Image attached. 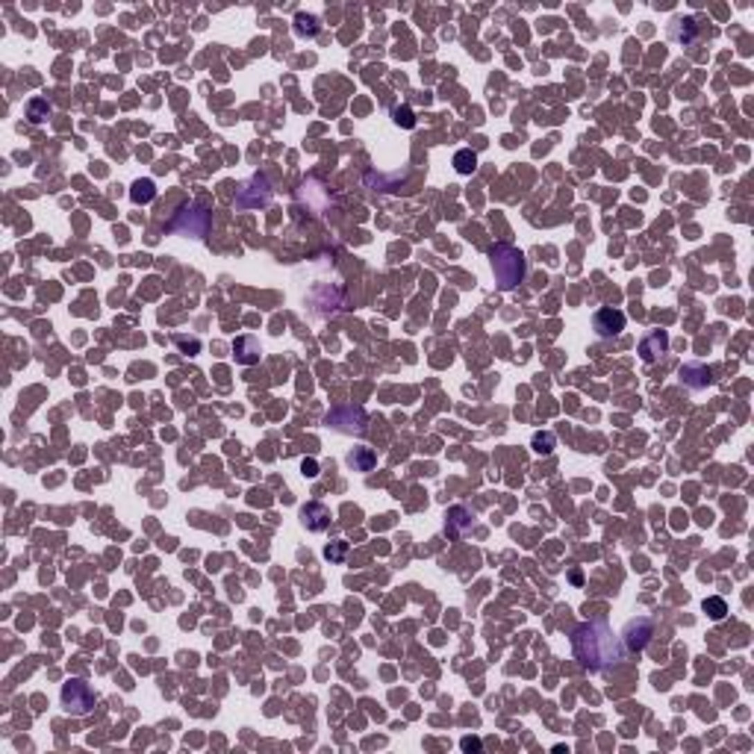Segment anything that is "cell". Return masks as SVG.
<instances>
[{"label":"cell","mask_w":754,"mask_h":754,"mask_svg":"<svg viewBox=\"0 0 754 754\" xmlns=\"http://www.w3.org/2000/svg\"><path fill=\"white\" fill-rule=\"evenodd\" d=\"M472 521H474L472 510H466V507H451L448 516H445V530H448V537H463V533L472 528Z\"/></svg>","instance_id":"8fae6325"},{"label":"cell","mask_w":754,"mask_h":754,"mask_svg":"<svg viewBox=\"0 0 754 754\" xmlns=\"http://www.w3.org/2000/svg\"><path fill=\"white\" fill-rule=\"evenodd\" d=\"M454 168L460 171V174H472L474 168H478V156H474V150H457L454 154Z\"/></svg>","instance_id":"ffe728a7"},{"label":"cell","mask_w":754,"mask_h":754,"mask_svg":"<svg viewBox=\"0 0 754 754\" xmlns=\"http://www.w3.org/2000/svg\"><path fill=\"white\" fill-rule=\"evenodd\" d=\"M62 707L71 716H89L95 710V692L86 681L71 678L68 683H62Z\"/></svg>","instance_id":"3957f363"},{"label":"cell","mask_w":754,"mask_h":754,"mask_svg":"<svg viewBox=\"0 0 754 754\" xmlns=\"http://www.w3.org/2000/svg\"><path fill=\"white\" fill-rule=\"evenodd\" d=\"M233 354H236V363L253 366L260 359V339L257 336H239L233 342Z\"/></svg>","instance_id":"7c38bea8"},{"label":"cell","mask_w":754,"mask_h":754,"mask_svg":"<svg viewBox=\"0 0 754 754\" xmlns=\"http://www.w3.org/2000/svg\"><path fill=\"white\" fill-rule=\"evenodd\" d=\"M269 201H271V186L262 174H253L236 192V206H242V210H257V206H265Z\"/></svg>","instance_id":"5b68a950"},{"label":"cell","mask_w":754,"mask_h":754,"mask_svg":"<svg viewBox=\"0 0 754 754\" xmlns=\"http://www.w3.org/2000/svg\"><path fill=\"white\" fill-rule=\"evenodd\" d=\"M669 351V336L666 330H652L645 336V339L640 342V357H643V363H654V359H660Z\"/></svg>","instance_id":"30bf717a"},{"label":"cell","mask_w":754,"mask_h":754,"mask_svg":"<svg viewBox=\"0 0 754 754\" xmlns=\"http://www.w3.org/2000/svg\"><path fill=\"white\" fill-rule=\"evenodd\" d=\"M130 198H133V204H138V206L150 204V201L156 198V186H154V180H136L133 189H130Z\"/></svg>","instance_id":"e0dca14e"},{"label":"cell","mask_w":754,"mask_h":754,"mask_svg":"<svg viewBox=\"0 0 754 754\" xmlns=\"http://www.w3.org/2000/svg\"><path fill=\"white\" fill-rule=\"evenodd\" d=\"M695 30H699V24H695L692 18H678L675 24H672V39L681 42V44H692L695 42Z\"/></svg>","instance_id":"2e32d148"},{"label":"cell","mask_w":754,"mask_h":754,"mask_svg":"<svg viewBox=\"0 0 754 754\" xmlns=\"http://www.w3.org/2000/svg\"><path fill=\"white\" fill-rule=\"evenodd\" d=\"M300 525H304L307 530H312V533L327 530L330 528V510L324 507L321 501L304 504V507H300Z\"/></svg>","instance_id":"9c48e42d"},{"label":"cell","mask_w":754,"mask_h":754,"mask_svg":"<svg viewBox=\"0 0 754 754\" xmlns=\"http://www.w3.org/2000/svg\"><path fill=\"white\" fill-rule=\"evenodd\" d=\"M345 554H348V542H330L327 548H324V557L333 560V563H342Z\"/></svg>","instance_id":"603a6c76"},{"label":"cell","mask_w":754,"mask_h":754,"mask_svg":"<svg viewBox=\"0 0 754 754\" xmlns=\"http://www.w3.org/2000/svg\"><path fill=\"white\" fill-rule=\"evenodd\" d=\"M366 180H368V186H375V189L380 186L384 192H398L401 186L407 183V171H404V174H395V177H386V174H375V171H371Z\"/></svg>","instance_id":"9a60e30c"},{"label":"cell","mask_w":754,"mask_h":754,"mask_svg":"<svg viewBox=\"0 0 754 754\" xmlns=\"http://www.w3.org/2000/svg\"><path fill=\"white\" fill-rule=\"evenodd\" d=\"M572 654L586 672H607L625 657V648L604 619H593L572 631Z\"/></svg>","instance_id":"6da1fadb"},{"label":"cell","mask_w":754,"mask_h":754,"mask_svg":"<svg viewBox=\"0 0 754 754\" xmlns=\"http://www.w3.org/2000/svg\"><path fill=\"white\" fill-rule=\"evenodd\" d=\"M177 345L183 348V351H192V354H198V351H201V342H198V339H192V342H189V339H183V336H180Z\"/></svg>","instance_id":"cb8c5ba5"},{"label":"cell","mask_w":754,"mask_h":754,"mask_svg":"<svg viewBox=\"0 0 754 754\" xmlns=\"http://www.w3.org/2000/svg\"><path fill=\"white\" fill-rule=\"evenodd\" d=\"M463 748H466V751H469V748H481V742H478V739H469V737H466V739H463Z\"/></svg>","instance_id":"484cf974"},{"label":"cell","mask_w":754,"mask_h":754,"mask_svg":"<svg viewBox=\"0 0 754 754\" xmlns=\"http://www.w3.org/2000/svg\"><path fill=\"white\" fill-rule=\"evenodd\" d=\"M366 413L359 410V407H339V410H333L327 415V424L333 427V431H339V433H354V436H363L366 433Z\"/></svg>","instance_id":"52a82bcc"},{"label":"cell","mask_w":754,"mask_h":754,"mask_svg":"<svg viewBox=\"0 0 754 754\" xmlns=\"http://www.w3.org/2000/svg\"><path fill=\"white\" fill-rule=\"evenodd\" d=\"M300 469H304V474H307V478H316V474H318V466H316V460H304V463H300Z\"/></svg>","instance_id":"d4e9b609"},{"label":"cell","mask_w":754,"mask_h":754,"mask_svg":"<svg viewBox=\"0 0 754 754\" xmlns=\"http://www.w3.org/2000/svg\"><path fill=\"white\" fill-rule=\"evenodd\" d=\"M51 115V103L44 100V98H33L30 103H27V118L33 121V124H42L44 118H48Z\"/></svg>","instance_id":"d6986e66"},{"label":"cell","mask_w":754,"mask_h":754,"mask_svg":"<svg viewBox=\"0 0 754 754\" xmlns=\"http://www.w3.org/2000/svg\"><path fill=\"white\" fill-rule=\"evenodd\" d=\"M490 260H492L495 280H498V286H501L504 292L516 289L521 280H525V257H521L519 248H513V245H495L490 251Z\"/></svg>","instance_id":"7a4b0ae2"},{"label":"cell","mask_w":754,"mask_h":754,"mask_svg":"<svg viewBox=\"0 0 754 754\" xmlns=\"http://www.w3.org/2000/svg\"><path fill=\"white\" fill-rule=\"evenodd\" d=\"M392 118H395L398 127H407V130H413V127H415V115H413L410 107H398L395 112H392Z\"/></svg>","instance_id":"7402d4cb"},{"label":"cell","mask_w":754,"mask_h":754,"mask_svg":"<svg viewBox=\"0 0 754 754\" xmlns=\"http://www.w3.org/2000/svg\"><path fill=\"white\" fill-rule=\"evenodd\" d=\"M593 330L601 336V339H613V336H619L625 330V312L613 309V307L598 309L593 316Z\"/></svg>","instance_id":"ba28073f"},{"label":"cell","mask_w":754,"mask_h":754,"mask_svg":"<svg viewBox=\"0 0 754 754\" xmlns=\"http://www.w3.org/2000/svg\"><path fill=\"white\" fill-rule=\"evenodd\" d=\"M375 463H377L375 451L366 448V445H359V448H354L351 454H348V466H351L354 472H371V469H375Z\"/></svg>","instance_id":"5bb4252c"},{"label":"cell","mask_w":754,"mask_h":754,"mask_svg":"<svg viewBox=\"0 0 754 754\" xmlns=\"http://www.w3.org/2000/svg\"><path fill=\"white\" fill-rule=\"evenodd\" d=\"M654 636V625L648 616H636L631 619L628 625H625V634H622V645H625V652H643V648L648 645V640Z\"/></svg>","instance_id":"8992f818"},{"label":"cell","mask_w":754,"mask_h":754,"mask_svg":"<svg viewBox=\"0 0 754 754\" xmlns=\"http://www.w3.org/2000/svg\"><path fill=\"white\" fill-rule=\"evenodd\" d=\"M681 384L683 386H690V389H704L707 384H710V368H704V366H683L681 368Z\"/></svg>","instance_id":"4fadbf2b"},{"label":"cell","mask_w":754,"mask_h":754,"mask_svg":"<svg viewBox=\"0 0 754 754\" xmlns=\"http://www.w3.org/2000/svg\"><path fill=\"white\" fill-rule=\"evenodd\" d=\"M701 610L710 616L713 622H722L728 616V604H725V598H719V595H710V598H704V604Z\"/></svg>","instance_id":"ac0fdd59"},{"label":"cell","mask_w":754,"mask_h":754,"mask_svg":"<svg viewBox=\"0 0 754 754\" xmlns=\"http://www.w3.org/2000/svg\"><path fill=\"white\" fill-rule=\"evenodd\" d=\"M533 451H537V454H551L554 451V433H537L533 436Z\"/></svg>","instance_id":"44dd1931"},{"label":"cell","mask_w":754,"mask_h":754,"mask_svg":"<svg viewBox=\"0 0 754 754\" xmlns=\"http://www.w3.org/2000/svg\"><path fill=\"white\" fill-rule=\"evenodd\" d=\"M171 230L174 233H183V236L201 239V236H206V230H210V213L198 204L183 206V210L171 218Z\"/></svg>","instance_id":"277c9868"}]
</instances>
